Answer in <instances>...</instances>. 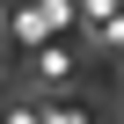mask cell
I'll use <instances>...</instances> for the list:
<instances>
[{
	"label": "cell",
	"instance_id": "cell-1",
	"mask_svg": "<svg viewBox=\"0 0 124 124\" xmlns=\"http://www.w3.org/2000/svg\"><path fill=\"white\" fill-rule=\"evenodd\" d=\"M37 66H44V80H66V73H73V51H44Z\"/></svg>",
	"mask_w": 124,
	"mask_h": 124
}]
</instances>
